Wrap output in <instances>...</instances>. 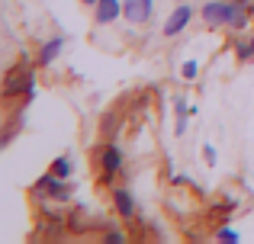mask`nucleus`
<instances>
[{"label":"nucleus","mask_w":254,"mask_h":244,"mask_svg":"<svg viewBox=\"0 0 254 244\" xmlns=\"http://www.w3.org/2000/svg\"><path fill=\"white\" fill-rule=\"evenodd\" d=\"M203 19L209 26H235V29H245L248 26V6L235 3V0H216V3L203 6Z\"/></svg>","instance_id":"1"},{"label":"nucleus","mask_w":254,"mask_h":244,"mask_svg":"<svg viewBox=\"0 0 254 244\" xmlns=\"http://www.w3.org/2000/svg\"><path fill=\"white\" fill-rule=\"evenodd\" d=\"M16 94H23L26 100L32 97V68L29 64H16V68L6 74V81H3V97L6 100L16 97Z\"/></svg>","instance_id":"2"},{"label":"nucleus","mask_w":254,"mask_h":244,"mask_svg":"<svg viewBox=\"0 0 254 244\" xmlns=\"http://www.w3.org/2000/svg\"><path fill=\"white\" fill-rule=\"evenodd\" d=\"M123 16L129 19V23H148L151 19V0H126L123 3Z\"/></svg>","instance_id":"3"},{"label":"nucleus","mask_w":254,"mask_h":244,"mask_svg":"<svg viewBox=\"0 0 254 244\" xmlns=\"http://www.w3.org/2000/svg\"><path fill=\"white\" fill-rule=\"evenodd\" d=\"M187 23H190V6H177V10L171 13V19L164 23V36H177Z\"/></svg>","instance_id":"4"},{"label":"nucleus","mask_w":254,"mask_h":244,"mask_svg":"<svg viewBox=\"0 0 254 244\" xmlns=\"http://www.w3.org/2000/svg\"><path fill=\"white\" fill-rule=\"evenodd\" d=\"M119 13H123V3H119V0H97V19L100 23H113Z\"/></svg>","instance_id":"5"},{"label":"nucleus","mask_w":254,"mask_h":244,"mask_svg":"<svg viewBox=\"0 0 254 244\" xmlns=\"http://www.w3.org/2000/svg\"><path fill=\"white\" fill-rule=\"evenodd\" d=\"M100 161H103V170H106V174H110V177L116 174L119 167H123V154H119V151L113 148V145H106V148L100 151Z\"/></svg>","instance_id":"6"},{"label":"nucleus","mask_w":254,"mask_h":244,"mask_svg":"<svg viewBox=\"0 0 254 244\" xmlns=\"http://www.w3.org/2000/svg\"><path fill=\"white\" fill-rule=\"evenodd\" d=\"M62 45H64V39H62V36L52 39V42H45V45H42V51H39V64H52L58 55H62Z\"/></svg>","instance_id":"7"},{"label":"nucleus","mask_w":254,"mask_h":244,"mask_svg":"<svg viewBox=\"0 0 254 244\" xmlns=\"http://www.w3.org/2000/svg\"><path fill=\"white\" fill-rule=\"evenodd\" d=\"M116 209L123 219H129L132 212H135V199H132V193H126V190H116Z\"/></svg>","instance_id":"8"},{"label":"nucleus","mask_w":254,"mask_h":244,"mask_svg":"<svg viewBox=\"0 0 254 244\" xmlns=\"http://www.w3.org/2000/svg\"><path fill=\"white\" fill-rule=\"evenodd\" d=\"M49 174H55L58 180H68V177H71V157H68V154H62L55 164H52V170H49Z\"/></svg>","instance_id":"9"},{"label":"nucleus","mask_w":254,"mask_h":244,"mask_svg":"<svg viewBox=\"0 0 254 244\" xmlns=\"http://www.w3.org/2000/svg\"><path fill=\"white\" fill-rule=\"evenodd\" d=\"M42 228H45V235H52V238H58V235H62V222H58V219H45L42 222Z\"/></svg>","instance_id":"10"},{"label":"nucleus","mask_w":254,"mask_h":244,"mask_svg":"<svg viewBox=\"0 0 254 244\" xmlns=\"http://www.w3.org/2000/svg\"><path fill=\"white\" fill-rule=\"evenodd\" d=\"M196 71H199L196 61H187V64H184V77H187V81H193V77H196Z\"/></svg>","instance_id":"11"},{"label":"nucleus","mask_w":254,"mask_h":244,"mask_svg":"<svg viewBox=\"0 0 254 244\" xmlns=\"http://www.w3.org/2000/svg\"><path fill=\"white\" fill-rule=\"evenodd\" d=\"M235 202H222V206H219V212H222V215H232V212H235Z\"/></svg>","instance_id":"12"},{"label":"nucleus","mask_w":254,"mask_h":244,"mask_svg":"<svg viewBox=\"0 0 254 244\" xmlns=\"http://www.w3.org/2000/svg\"><path fill=\"white\" fill-rule=\"evenodd\" d=\"M219 238H222V241H238V235L229 232V228H222V232H219Z\"/></svg>","instance_id":"13"},{"label":"nucleus","mask_w":254,"mask_h":244,"mask_svg":"<svg viewBox=\"0 0 254 244\" xmlns=\"http://www.w3.org/2000/svg\"><path fill=\"white\" fill-rule=\"evenodd\" d=\"M235 3H242V6H248V0H235Z\"/></svg>","instance_id":"14"},{"label":"nucleus","mask_w":254,"mask_h":244,"mask_svg":"<svg viewBox=\"0 0 254 244\" xmlns=\"http://www.w3.org/2000/svg\"><path fill=\"white\" fill-rule=\"evenodd\" d=\"M84 3H90V6H93V3H97V0H84Z\"/></svg>","instance_id":"15"},{"label":"nucleus","mask_w":254,"mask_h":244,"mask_svg":"<svg viewBox=\"0 0 254 244\" xmlns=\"http://www.w3.org/2000/svg\"><path fill=\"white\" fill-rule=\"evenodd\" d=\"M251 45H254V42H251Z\"/></svg>","instance_id":"16"}]
</instances>
